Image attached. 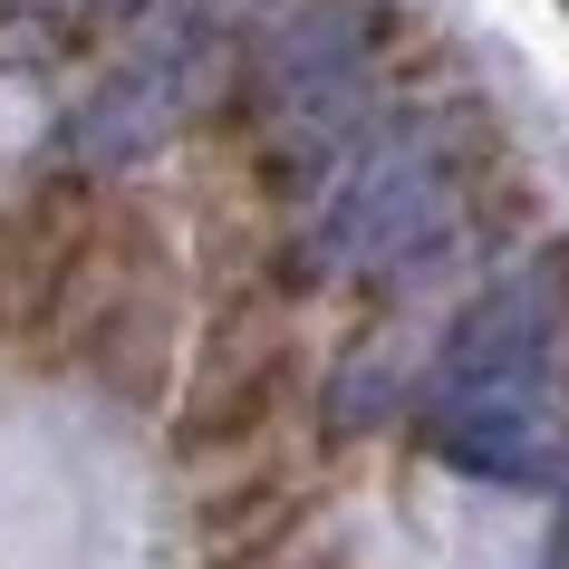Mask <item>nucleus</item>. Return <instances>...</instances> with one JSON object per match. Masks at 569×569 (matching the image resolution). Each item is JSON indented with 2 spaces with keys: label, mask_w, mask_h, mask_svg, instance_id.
I'll return each mask as SVG.
<instances>
[{
  "label": "nucleus",
  "mask_w": 569,
  "mask_h": 569,
  "mask_svg": "<svg viewBox=\"0 0 569 569\" xmlns=\"http://www.w3.org/2000/svg\"><path fill=\"white\" fill-rule=\"evenodd\" d=\"M435 453L473 482H511V492H540L560 482V425L540 416L531 387H482V396H445L435 416Z\"/></svg>",
  "instance_id": "obj_3"
},
{
  "label": "nucleus",
  "mask_w": 569,
  "mask_h": 569,
  "mask_svg": "<svg viewBox=\"0 0 569 569\" xmlns=\"http://www.w3.org/2000/svg\"><path fill=\"white\" fill-rule=\"evenodd\" d=\"M435 183H445V164H435L425 146L367 154L358 174H348V193L329 203V222H319V261H377V251H406V241L425 232V212H435Z\"/></svg>",
  "instance_id": "obj_4"
},
{
  "label": "nucleus",
  "mask_w": 569,
  "mask_h": 569,
  "mask_svg": "<svg viewBox=\"0 0 569 569\" xmlns=\"http://www.w3.org/2000/svg\"><path fill=\"white\" fill-rule=\"evenodd\" d=\"M193 88H203V49L193 39H164V49H146L136 68H117L107 88L78 107V126H68V154L78 164H126V154L164 146L183 126V107H193Z\"/></svg>",
  "instance_id": "obj_2"
},
{
  "label": "nucleus",
  "mask_w": 569,
  "mask_h": 569,
  "mask_svg": "<svg viewBox=\"0 0 569 569\" xmlns=\"http://www.w3.org/2000/svg\"><path fill=\"white\" fill-rule=\"evenodd\" d=\"M550 329H560V290L550 280H502L482 290L445 338V367H435V396H482V387H540V358H550Z\"/></svg>",
  "instance_id": "obj_1"
}]
</instances>
